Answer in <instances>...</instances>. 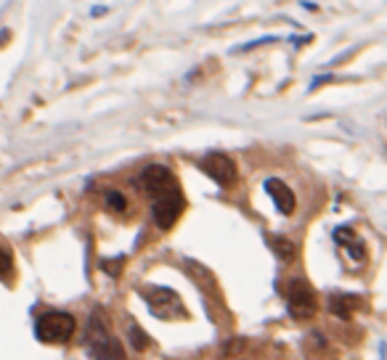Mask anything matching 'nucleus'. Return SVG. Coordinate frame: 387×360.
I'll use <instances>...</instances> for the list:
<instances>
[{"mask_svg":"<svg viewBox=\"0 0 387 360\" xmlns=\"http://www.w3.org/2000/svg\"><path fill=\"white\" fill-rule=\"evenodd\" d=\"M287 310H290V315L297 318V321L313 318L316 310H319V297H316V292H313L305 281L290 283V289H287Z\"/></svg>","mask_w":387,"mask_h":360,"instance_id":"obj_5","label":"nucleus"},{"mask_svg":"<svg viewBox=\"0 0 387 360\" xmlns=\"http://www.w3.org/2000/svg\"><path fill=\"white\" fill-rule=\"evenodd\" d=\"M355 307H358V297L355 294H332V299H329V310L337 315L339 321L353 318Z\"/></svg>","mask_w":387,"mask_h":360,"instance_id":"obj_10","label":"nucleus"},{"mask_svg":"<svg viewBox=\"0 0 387 360\" xmlns=\"http://www.w3.org/2000/svg\"><path fill=\"white\" fill-rule=\"evenodd\" d=\"M332 79H334V75H316L313 82H310V93H313V91H319L321 85H326V82H332Z\"/></svg>","mask_w":387,"mask_h":360,"instance_id":"obj_16","label":"nucleus"},{"mask_svg":"<svg viewBox=\"0 0 387 360\" xmlns=\"http://www.w3.org/2000/svg\"><path fill=\"white\" fill-rule=\"evenodd\" d=\"M104 202H106V207L114 209V212H125V209H128V199H125L122 191H117V188H106V191H104Z\"/></svg>","mask_w":387,"mask_h":360,"instance_id":"obj_12","label":"nucleus"},{"mask_svg":"<svg viewBox=\"0 0 387 360\" xmlns=\"http://www.w3.org/2000/svg\"><path fill=\"white\" fill-rule=\"evenodd\" d=\"M144 299L149 305V310L162 318V321H176L178 315L186 318V310L180 305V297H178L173 289H164V286H149L144 292Z\"/></svg>","mask_w":387,"mask_h":360,"instance_id":"obj_3","label":"nucleus"},{"mask_svg":"<svg viewBox=\"0 0 387 360\" xmlns=\"http://www.w3.org/2000/svg\"><path fill=\"white\" fill-rule=\"evenodd\" d=\"M85 347L93 360H125V350L120 339L114 337L101 313H93L88 318V331H85Z\"/></svg>","mask_w":387,"mask_h":360,"instance_id":"obj_1","label":"nucleus"},{"mask_svg":"<svg viewBox=\"0 0 387 360\" xmlns=\"http://www.w3.org/2000/svg\"><path fill=\"white\" fill-rule=\"evenodd\" d=\"M180 209H183V193L173 191V193H164L151 199V218L157 222V228L162 231H170L180 218Z\"/></svg>","mask_w":387,"mask_h":360,"instance_id":"obj_7","label":"nucleus"},{"mask_svg":"<svg viewBox=\"0 0 387 360\" xmlns=\"http://www.w3.org/2000/svg\"><path fill=\"white\" fill-rule=\"evenodd\" d=\"M199 167L210 175L212 180H215L220 188L236 186V180H239L236 162L228 157V154H207V157L199 162Z\"/></svg>","mask_w":387,"mask_h":360,"instance_id":"obj_6","label":"nucleus"},{"mask_svg":"<svg viewBox=\"0 0 387 360\" xmlns=\"http://www.w3.org/2000/svg\"><path fill=\"white\" fill-rule=\"evenodd\" d=\"M138 183H141V188H144L151 199L164 196V193H173V191H180L178 178L164 164H149L144 173H141V178H138Z\"/></svg>","mask_w":387,"mask_h":360,"instance_id":"obj_4","label":"nucleus"},{"mask_svg":"<svg viewBox=\"0 0 387 360\" xmlns=\"http://www.w3.org/2000/svg\"><path fill=\"white\" fill-rule=\"evenodd\" d=\"M334 241L342 244V247L348 249V254H353L355 263H364V260H366V244L355 236L353 228H345V225L334 228Z\"/></svg>","mask_w":387,"mask_h":360,"instance_id":"obj_9","label":"nucleus"},{"mask_svg":"<svg viewBox=\"0 0 387 360\" xmlns=\"http://www.w3.org/2000/svg\"><path fill=\"white\" fill-rule=\"evenodd\" d=\"M281 37L279 35H265V37H258V40H249V43H244V46H236L231 53H249V50H255V48H263V46H274L279 43Z\"/></svg>","mask_w":387,"mask_h":360,"instance_id":"obj_13","label":"nucleus"},{"mask_svg":"<svg viewBox=\"0 0 387 360\" xmlns=\"http://www.w3.org/2000/svg\"><path fill=\"white\" fill-rule=\"evenodd\" d=\"M265 193L271 196V202L276 204V209L281 212V215H292L294 212V207H297V199H294V193H292V188L284 183V180H279V178H268L265 183Z\"/></svg>","mask_w":387,"mask_h":360,"instance_id":"obj_8","label":"nucleus"},{"mask_svg":"<svg viewBox=\"0 0 387 360\" xmlns=\"http://www.w3.org/2000/svg\"><path fill=\"white\" fill-rule=\"evenodd\" d=\"M11 273H14V254L6 247H0V278H8Z\"/></svg>","mask_w":387,"mask_h":360,"instance_id":"obj_14","label":"nucleus"},{"mask_svg":"<svg viewBox=\"0 0 387 360\" xmlns=\"http://www.w3.org/2000/svg\"><path fill=\"white\" fill-rule=\"evenodd\" d=\"M75 331H77V321H75V315L64 313V310H48L35 323L37 339L46 345H64L75 337Z\"/></svg>","mask_w":387,"mask_h":360,"instance_id":"obj_2","label":"nucleus"},{"mask_svg":"<svg viewBox=\"0 0 387 360\" xmlns=\"http://www.w3.org/2000/svg\"><path fill=\"white\" fill-rule=\"evenodd\" d=\"M104 14H109V8H106V6H96V8L91 11V16H104Z\"/></svg>","mask_w":387,"mask_h":360,"instance_id":"obj_17","label":"nucleus"},{"mask_svg":"<svg viewBox=\"0 0 387 360\" xmlns=\"http://www.w3.org/2000/svg\"><path fill=\"white\" fill-rule=\"evenodd\" d=\"M271 249H274L276 257H279V260H284V263H292V260H294V254H297L294 244L287 241V238H271Z\"/></svg>","mask_w":387,"mask_h":360,"instance_id":"obj_11","label":"nucleus"},{"mask_svg":"<svg viewBox=\"0 0 387 360\" xmlns=\"http://www.w3.org/2000/svg\"><path fill=\"white\" fill-rule=\"evenodd\" d=\"M300 6H303V8H305V11H319V6H316V3H310V0H303V3H300Z\"/></svg>","mask_w":387,"mask_h":360,"instance_id":"obj_18","label":"nucleus"},{"mask_svg":"<svg viewBox=\"0 0 387 360\" xmlns=\"http://www.w3.org/2000/svg\"><path fill=\"white\" fill-rule=\"evenodd\" d=\"M130 342H133V347H135L138 352H144L146 347H149V337L144 334L141 326H130Z\"/></svg>","mask_w":387,"mask_h":360,"instance_id":"obj_15","label":"nucleus"}]
</instances>
